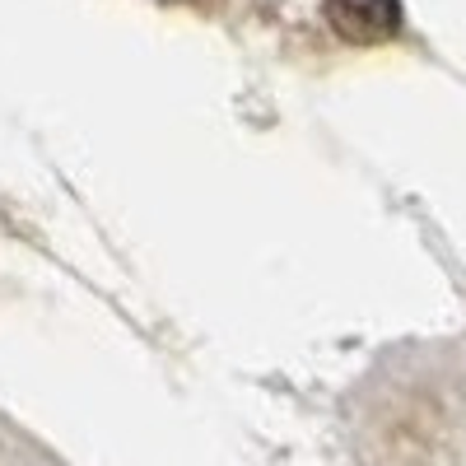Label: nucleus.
<instances>
[{
    "label": "nucleus",
    "instance_id": "1",
    "mask_svg": "<svg viewBox=\"0 0 466 466\" xmlns=\"http://www.w3.org/2000/svg\"><path fill=\"white\" fill-rule=\"evenodd\" d=\"M327 19L350 43H387L401 33V0H327Z\"/></svg>",
    "mask_w": 466,
    "mask_h": 466
}]
</instances>
